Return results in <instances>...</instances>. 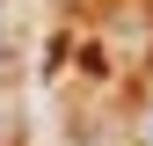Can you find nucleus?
<instances>
[{"label": "nucleus", "mask_w": 153, "mask_h": 146, "mask_svg": "<svg viewBox=\"0 0 153 146\" xmlns=\"http://www.w3.org/2000/svg\"><path fill=\"white\" fill-rule=\"evenodd\" d=\"M0 146H22V95L0 88Z\"/></svg>", "instance_id": "f257e3e1"}, {"label": "nucleus", "mask_w": 153, "mask_h": 146, "mask_svg": "<svg viewBox=\"0 0 153 146\" xmlns=\"http://www.w3.org/2000/svg\"><path fill=\"white\" fill-rule=\"evenodd\" d=\"M139 146H153V110H146V117H139Z\"/></svg>", "instance_id": "f03ea898"}]
</instances>
